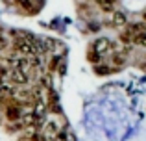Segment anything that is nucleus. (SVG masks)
Wrapping results in <instances>:
<instances>
[{
	"label": "nucleus",
	"instance_id": "2",
	"mask_svg": "<svg viewBox=\"0 0 146 141\" xmlns=\"http://www.w3.org/2000/svg\"><path fill=\"white\" fill-rule=\"evenodd\" d=\"M115 2H117V0H98V4L106 11H111V9H113V7H115Z\"/></svg>",
	"mask_w": 146,
	"mask_h": 141
},
{
	"label": "nucleus",
	"instance_id": "3",
	"mask_svg": "<svg viewBox=\"0 0 146 141\" xmlns=\"http://www.w3.org/2000/svg\"><path fill=\"white\" fill-rule=\"evenodd\" d=\"M135 43H137V45H143V47H146V33H139V35L135 37Z\"/></svg>",
	"mask_w": 146,
	"mask_h": 141
},
{
	"label": "nucleus",
	"instance_id": "4",
	"mask_svg": "<svg viewBox=\"0 0 146 141\" xmlns=\"http://www.w3.org/2000/svg\"><path fill=\"white\" fill-rule=\"evenodd\" d=\"M6 45H7V37L4 35L2 32H0V48H4V47H6Z\"/></svg>",
	"mask_w": 146,
	"mask_h": 141
},
{
	"label": "nucleus",
	"instance_id": "1",
	"mask_svg": "<svg viewBox=\"0 0 146 141\" xmlns=\"http://www.w3.org/2000/svg\"><path fill=\"white\" fill-rule=\"evenodd\" d=\"M6 115H7L9 121H17L19 117H21V108H19L17 104H15V106H7V113H6Z\"/></svg>",
	"mask_w": 146,
	"mask_h": 141
},
{
	"label": "nucleus",
	"instance_id": "5",
	"mask_svg": "<svg viewBox=\"0 0 146 141\" xmlns=\"http://www.w3.org/2000/svg\"><path fill=\"white\" fill-rule=\"evenodd\" d=\"M54 141H57V139H54Z\"/></svg>",
	"mask_w": 146,
	"mask_h": 141
}]
</instances>
